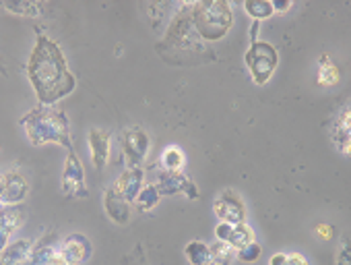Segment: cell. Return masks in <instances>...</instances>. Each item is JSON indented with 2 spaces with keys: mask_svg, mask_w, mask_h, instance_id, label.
Instances as JSON below:
<instances>
[{
  "mask_svg": "<svg viewBox=\"0 0 351 265\" xmlns=\"http://www.w3.org/2000/svg\"><path fill=\"white\" fill-rule=\"evenodd\" d=\"M159 195H184L189 199H199V189L184 172H165L157 168L155 183Z\"/></svg>",
  "mask_w": 351,
  "mask_h": 265,
  "instance_id": "obj_7",
  "label": "cell"
},
{
  "mask_svg": "<svg viewBox=\"0 0 351 265\" xmlns=\"http://www.w3.org/2000/svg\"><path fill=\"white\" fill-rule=\"evenodd\" d=\"M60 189L66 197H73V199L87 197L85 168H83L75 150H69V156L64 160V168H62V176H60Z\"/></svg>",
  "mask_w": 351,
  "mask_h": 265,
  "instance_id": "obj_6",
  "label": "cell"
},
{
  "mask_svg": "<svg viewBox=\"0 0 351 265\" xmlns=\"http://www.w3.org/2000/svg\"><path fill=\"white\" fill-rule=\"evenodd\" d=\"M36 251L34 240L29 238H17L7 244V249L0 253V263L3 265H25Z\"/></svg>",
  "mask_w": 351,
  "mask_h": 265,
  "instance_id": "obj_16",
  "label": "cell"
},
{
  "mask_svg": "<svg viewBox=\"0 0 351 265\" xmlns=\"http://www.w3.org/2000/svg\"><path fill=\"white\" fill-rule=\"evenodd\" d=\"M193 23L203 42H219L234 27V7L223 0L193 3Z\"/></svg>",
  "mask_w": 351,
  "mask_h": 265,
  "instance_id": "obj_3",
  "label": "cell"
},
{
  "mask_svg": "<svg viewBox=\"0 0 351 265\" xmlns=\"http://www.w3.org/2000/svg\"><path fill=\"white\" fill-rule=\"evenodd\" d=\"M184 255L191 265H209L211 259V246L203 240H191L184 246Z\"/></svg>",
  "mask_w": 351,
  "mask_h": 265,
  "instance_id": "obj_21",
  "label": "cell"
},
{
  "mask_svg": "<svg viewBox=\"0 0 351 265\" xmlns=\"http://www.w3.org/2000/svg\"><path fill=\"white\" fill-rule=\"evenodd\" d=\"M104 211L118 226H126L130 222V218H132L130 203L122 195H118L114 187H108L104 191Z\"/></svg>",
  "mask_w": 351,
  "mask_h": 265,
  "instance_id": "obj_14",
  "label": "cell"
},
{
  "mask_svg": "<svg viewBox=\"0 0 351 265\" xmlns=\"http://www.w3.org/2000/svg\"><path fill=\"white\" fill-rule=\"evenodd\" d=\"M211 246V259H209V265H232L234 257H236V251L219 240H215Z\"/></svg>",
  "mask_w": 351,
  "mask_h": 265,
  "instance_id": "obj_24",
  "label": "cell"
},
{
  "mask_svg": "<svg viewBox=\"0 0 351 265\" xmlns=\"http://www.w3.org/2000/svg\"><path fill=\"white\" fill-rule=\"evenodd\" d=\"M271 5H273V11H275V13H277V11H279V13H285V11L291 9V3H271Z\"/></svg>",
  "mask_w": 351,
  "mask_h": 265,
  "instance_id": "obj_31",
  "label": "cell"
},
{
  "mask_svg": "<svg viewBox=\"0 0 351 265\" xmlns=\"http://www.w3.org/2000/svg\"><path fill=\"white\" fill-rule=\"evenodd\" d=\"M316 232H318V236L324 238V240H328V238L332 236V228H330L328 224H318V226H316Z\"/></svg>",
  "mask_w": 351,
  "mask_h": 265,
  "instance_id": "obj_28",
  "label": "cell"
},
{
  "mask_svg": "<svg viewBox=\"0 0 351 265\" xmlns=\"http://www.w3.org/2000/svg\"><path fill=\"white\" fill-rule=\"evenodd\" d=\"M25 222V209L21 205H0V230L15 234Z\"/></svg>",
  "mask_w": 351,
  "mask_h": 265,
  "instance_id": "obj_18",
  "label": "cell"
},
{
  "mask_svg": "<svg viewBox=\"0 0 351 265\" xmlns=\"http://www.w3.org/2000/svg\"><path fill=\"white\" fill-rule=\"evenodd\" d=\"M11 232H7V230H0V253H3L5 249H7V244L11 242Z\"/></svg>",
  "mask_w": 351,
  "mask_h": 265,
  "instance_id": "obj_29",
  "label": "cell"
},
{
  "mask_svg": "<svg viewBox=\"0 0 351 265\" xmlns=\"http://www.w3.org/2000/svg\"><path fill=\"white\" fill-rule=\"evenodd\" d=\"M213 214L219 218V222H226V224H242L246 222V216H248L246 203L232 189H226L217 195V199L213 201Z\"/></svg>",
  "mask_w": 351,
  "mask_h": 265,
  "instance_id": "obj_8",
  "label": "cell"
},
{
  "mask_svg": "<svg viewBox=\"0 0 351 265\" xmlns=\"http://www.w3.org/2000/svg\"><path fill=\"white\" fill-rule=\"evenodd\" d=\"M159 201H161V195H159L157 187L153 183H149V185L145 183V187L141 189V193L134 199V205H136V209L141 214H149V211H153L157 207Z\"/></svg>",
  "mask_w": 351,
  "mask_h": 265,
  "instance_id": "obj_20",
  "label": "cell"
},
{
  "mask_svg": "<svg viewBox=\"0 0 351 265\" xmlns=\"http://www.w3.org/2000/svg\"><path fill=\"white\" fill-rule=\"evenodd\" d=\"M316 79L320 85L324 87H332L341 81V73H339V67L330 60L328 54H322L318 58V71H316Z\"/></svg>",
  "mask_w": 351,
  "mask_h": 265,
  "instance_id": "obj_19",
  "label": "cell"
},
{
  "mask_svg": "<svg viewBox=\"0 0 351 265\" xmlns=\"http://www.w3.org/2000/svg\"><path fill=\"white\" fill-rule=\"evenodd\" d=\"M283 263H285V253H275L269 259V265H283Z\"/></svg>",
  "mask_w": 351,
  "mask_h": 265,
  "instance_id": "obj_30",
  "label": "cell"
},
{
  "mask_svg": "<svg viewBox=\"0 0 351 265\" xmlns=\"http://www.w3.org/2000/svg\"><path fill=\"white\" fill-rule=\"evenodd\" d=\"M261 253H263V249H261V244L254 240V242L242 246L240 251H236V257H238L240 261H244V263H254V261L261 257Z\"/></svg>",
  "mask_w": 351,
  "mask_h": 265,
  "instance_id": "obj_25",
  "label": "cell"
},
{
  "mask_svg": "<svg viewBox=\"0 0 351 265\" xmlns=\"http://www.w3.org/2000/svg\"><path fill=\"white\" fill-rule=\"evenodd\" d=\"M246 69L256 85H265L271 81L279 67V52L271 42L265 40H252L250 48L244 54Z\"/></svg>",
  "mask_w": 351,
  "mask_h": 265,
  "instance_id": "obj_4",
  "label": "cell"
},
{
  "mask_svg": "<svg viewBox=\"0 0 351 265\" xmlns=\"http://www.w3.org/2000/svg\"><path fill=\"white\" fill-rule=\"evenodd\" d=\"M87 148H89V158L97 170H104L112 158V132L106 128H89L87 132Z\"/></svg>",
  "mask_w": 351,
  "mask_h": 265,
  "instance_id": "obj_10",
  "label": "cell"
},
{
  "mask_svg": "<svg viewBox=\"0 0 351 265\" xmlns=\"http://www.w3.org/2000/svg\"><path fill=\"white\" fill-rule=\"evenodd\" d=\"M215 240L232 246L234 251H240L242 246L250 244L256 240V234L252 230L250 224L242 222V224H226V222H219L215 226Z\"/></svg>",
  "mask_w": 351,
  "mask_h": 265,
  "instance_id": "obj_11",
  "label": "cell"
},
{
  "mask_svg": "<svg viewBox=\"0 0 351 265\" xmlns=\"http://www.w3.org/2000/svg\"><path fill=\"white\" fill-rule=\"evenodd\" d=\"M25 71L38 102L44 106H56L77 89V77L69 69L62 48L42 30H36V44Z\"/></svg>",
  "mask_w": 351,
  "mask_h": 265,
  "instance_id": "obj_1",
  "label": "cell"
},
{
  "mask_svg": "<svg viewBox=\"0 0 351 265\" xmlns=\"http://www.w3.org/2000/svg\"><path fill=\"white\" fill-rule=\"evenodd\" d=\"M244 11L256 21H265V19L275 15L273 5L269 3V0H248V3H244Z\"/></svg>",
  "mask_w": 351,
  "mask_h": 265,
  "instance_id": "obj_23",
  "label": "cell"
},
{
  "mask_svg": "<svg viewBox=\"0 0 351 265\" xmlns=\"http://www.w3.org/2000/svg\"><path fill=\"white\" fill-rule=\"evenodd\" d=\"M186 156L178 146H167L159 156V170L165 172H184Z\"/></svg>",
  "mask_w": 351,
  "mask_h": 265,
  "instance_id": "obj_17",
  "label": "cell"
},
{
  "mask_svg": "<svg viewBox=\"0 0 351 265\" xmlns=\"http://www.w3.org/2000/svg\"><path fill=\"white\" fill-rule=\"evenodd\" d=\"M337 265H349V240L343 238L339 253H337Z\"/></svg>",
  "mask_w": 351,
  "mask_h": 265,
  "instance_id": "obj_26",
  "label": "cell"
},
{
  "mask_svg": "<svg viewBox=\"0 0 351 265\" xmlns=\"http://www.w3.org/2000/svg\"><path fill=\"white\" fill-rule=\"evenodd\" d=\"M5 187H3V205H21L29 195V183L23 172L9 170L3 174Z\"/></svg>",
  "mask_w": 351,
  "mask_h": 265,
  "instance_id": "obj_13",
  "label": "cell"
},
{
  "mask_svg": "<svg viewBox=\"0 0 351 265\" xmlns=\"http://www.w3.org/2000/svg\"><path fill=\"white\" fill-rule=\"evenodd\" d=\"M58 246H60V251L64 253V257H66V261L71 265H83L85 261H89V257L93 253L91 240L85 234H81V232L69 234Z\"/></svg>",
  "mask_w": 351,
  "mask_h": 265,
  "instance_id": "obj_12",
  "label": "cell"
},
{
  "mask_svg": "<svg viewBox=\"0 0 351 265\" xmlns=\"http://www.w3.org/2000/svg\"><path fill=\"white\" fill-rule=\"evenodd\" d=\"M3 187H5V178L0 174V205H3Z\"/></svg>",
  "mask_w": 351,
  "mask_h": 265,
  "instance_id": "obj_32",
  "label": "cell"
},
{
  "mask_svg": "<svg viewBox=\"0 0 351 265\" xmlns=\"http://www.w3.org/2000/svg\"><path fill=\"white\" fill-rule=\"evenodd\" d=\"M283 265H308V259L302 253H285Z\"/></svg>",
  "mask_w": 351,
  "mask_h": 265,
  "instance_id": "obj_27",
  "label": "cell"
},
{
  "mask_svg": "<svg viewBox=\"0 0 351 265\" xmlns=\"http://www.w3.org/2000/svg\"><path fill=\"white\" fill-rule=\"evenodd\" d=\"M112 187L116 189L118 195H122L132 205L136 195L145 187V168H126Z\"/></svg>",
  "mask_w": 351,
  "mask_h": 265,
  "instance_id": "obj_15",
  "label": "cell"
},
{
  "mask_svg": "<svg viewBox=\"0 0 351 265\" xmlns=\"http://www.w3.org/2000/svg\"><path fill=\"white\" fill-rule=\"evenodd\" d=\"M0 9L9 11L19 17H42L46 5L44 3H0Z\"/></svg>",
  "mask_w": 351,
  "mask_h": 265,
  "instance_id": "obj_22",
  "label": "cell"
},
{
  "mask_svg": "<svg viewBox=\"0 0 351 265\" xmlns=\"http://www.w3.org/2000/svg\"><path fill=\"white\" fill-rule=\"evenodd\" d=\"M120 152H122V160L126 168H143L151 152L149 132L138 124L124 128L120 135Z\"/></svg>",
  "mask_w": 351,
  "mask_h": 265,
  "instance_id": "obj_5",
  "label": "cell"
},
{
  "mask_svg": "<svg viewBox=\"0 0 351 265\" xmlns=\"http://www.w3.org/2000/svg\"><path fill=\"white\" fill-rule=\"evenodd\" d=\"M21 128L25 137L34 148H42L48 143L62 146L66 150H75L71 137V122L64 110L58 106H44L38 104L21 118Z\"/></svg>",
  "mask_w": 351,
  "mask_h": 265,
  "instance_id": "obj_2",
  "label": "cell"
},
{
  "mask_svg": "<svg viewBox=\"0 0 351 265\" xmlns=\"http://www.w3.org/2000/svg\"><path fill=\"white\" fill-rule=\"evenodd\" d=\"M330 143L337 148L339 154L349 156L351 154V106L349 102L341 106L337 116L330 122Z\"/></svg>",
  "mask_w": 351,
  "mask_h": 265,
  "instance_id": "obj_9",
  "label": "cell"
}]
</instances>
